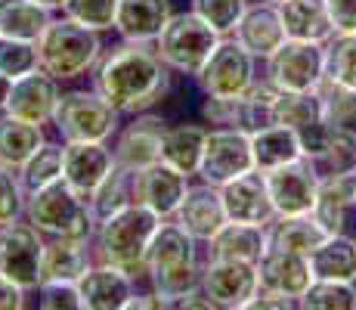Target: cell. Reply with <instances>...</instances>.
Wrapping results in <instances>:
<instances>
[{"label":"cell","instance_id":"6da1fadb","mask_svg":"<svg viewBox=\"0 0 356 310\" xmlns=\"http://www.w3.org/2000/svg\"><path fill=\"white\" fill-rule=\"evenodd\" d=\"M177 75L164 65L155 44H136V40H118L106 47L90 72V84L118 109L121 115H140L164 106L174 91Z\"/></svg>","mask_w":356,"mask_h":310},{"label":"cell","instance_id":"7a4b0ae2","mask_svg":"<svg viewBox=\"0 0 356 310\" xmlns=\"http://www.w3.org/2000/svg\"><path fill=\"white\" fill-rule=\"evenodd\" d=\"M202 248L204 245L189 236L174 217L161 220L152 248H149L146 282L159 298L168 301V307H174L180 298H186L189 292L202 286Z\"/></svg>","mask_w":356,"mask_h":310},{"label":"cell","instance_id":"3957f363","mask_svg":"<svg viewBox=\"0 0 356 310\" xmlns=\"http://www.w3.org/2000/svg\"><path fill=\"white\" fill-rule=\"evenodd\" d=\"M161 226V217L152 208L134 202L127 208H121L118 215L106 217L93 230V254L102 264H112L118 270H124L127 277L136 282L146 279L149 270V248Z\"/></svg>","mask_w":356,"mask_h":310},{"label":"cell","instance_id":"277c9868","mask_svg":"<svg viewBox=\"0 0 356 310\" xmlns=\"http://www.w3.org/2000/svg\"><path fill=\"white\" fill-rule=\"evenodd\" d=\"M102 34L78 25L68 16H53V22L47 25V31L38 38V56L40 68L50 72L56 81L72 84L81 81L97 68V62L102 56Z\"/></svg>","mask_w":356,"mask_h":310},{"label":"cell","instance_id":"5b68a950","mask_svg":"<svg viewBox=\"0 0 356 310\" xmlns=\"http://www.w3.org/2000/svg\"><path fill=\"white\" fill-rule=\"evenodd\" d=\"M124 115L97 87H68L59 96L53 127L63 143H112Z\"/></svg>","mask_w":356,"mask_h":310},{"label":"cell","instance_id":"8992f818","mask_svg":"<svg viewBox=\"0 0 356 310\" xmlns=\"http://www.w3.org/2000/svg\"><path fill=\"white\" fill-rule=\"evenodd\" d=\"M25 220L38 226L47 239H93V230H97L90 202L84 196H78L65 180L29 192L25 196Z\"/></svg>","mask_w":356,"mask_h":310},{"label":"cell","instance_id":"52a82bcc","mask_svg":"<svg viewBox=\"0 0 356 310\" xmlns=\"http://www.w3.org/2000/svg\"><path fill=\"white\" fill-rule=\"evenodd\" d=\"M217 44H220V34L193 10L174 13L168 19V25L161 29V34L155 38V50L164 59V65L189 81L202 72V65L208 62Z\"/></svg>","mask_w":356,"mask_h":310},{"label":"cell","instance_id":"ba28073f","mask_svg":"<svg viewBox=\"0 0 356 310\" xmlns=\"http://www.w3.org/2000/svg\"><path fill=\"white\" fill-rule=\"evenodd\" d=\"M264 78L282 93L319 91L325 81V44L289 38L264 62Z\"/></svg>","mask_w":356,"mask_h":310},{"label":"cell","instance_id":"9c48e42d","mask_svg":"<svg viewBox=\"0 0 356 310\" xmlns=\"http://www.w3.org/2000/svg\"><path fill=\"white\" fill-rule=\"evenodd\" d=\"M260 78V62L238 44L236 38H220L214 53L195 75V87L202 96H242Z\"/></svg>","mask_w":356,"mask_h":310},{"label":"cell","instance_id":"30bf717a","mask_svg":"<svg viewBox=\"0 0 356 310\" xmlns=\"http://www.w3.org/2000/svg\"><path fill=\"white\" fill-rule=\"evenodd\" d=\"M254 171V153H251V134L242 127H208L198 162V180L211 186H223L236 177Z\"/></svg>","mask_w":356,"mask_h":310},{"label":"cell","instance_id":"8fae6325","mask_svg":"<svg viewBox=\"0 0 356 310\" xmlns=\"http://www.w3.org/2000/svg\"><path fill=\"white\" fill-rule=\"evenodd\" d=\"M47 236L25 217L0 226V273L19 282L25 292H38Z\"/></svg>","mask_w":356,"mask_h":310},{"label":"cell","instance_id":"7c38bea8","mask_svg":"<svg viewBox=\"0 0 356 310\" xmlns=\"http://www.w3.org/2000/svg\"><path fill=\"white\" fill-rule=\"evenodd\" d=\"M164 130H168V118L161 112H140V115H127L121 121L118 134L112 137V153L115 164L127 171H143L149 164L161 162V143H164Z\"/></svg>","mask_w":356,"mask_h":310},{"label":"cell","instance_id":"4fadbf2b","mask_svg":"<svg viewBox=\"0 0 356 310\" xmlns=\"http://www.w3.org/2000/svg\"><path fill=\"white\" fill-rule=\"evenodd\" d=\"M266 189H270L273 208L279 215H310L319 196V168L307 155L294 158V162L282 164V168L266 171Z\"/></svg>","mask_w":356,"mask_h":310},{"label":"cell","instance_id":"5bb4252c","mask_svg":"<svg viewBox=\"0 0 356 310\" xmlns=\"http://www.w3.org/2000/svg\"><path fill=\"white\" fill-rule=\"evenodd\" d=\"M59 96H63V81H56L44 68H34V72L6 84V96H3L0 112L16 115V118H25L44 127V124H53Z\"/></svg>","mask_w":356,"mask_h":310},{"label":"cell","instance_id":"9a60e30c","mask_svg":"<svg viewBox=\"0 0 356 310\" xmlns=\"http://www.w3.org/2000/svg\"><path fill=\"white\" fill-rule=\"evenodd\" d=\"M202 288L211 295L217 310H248L260 288V270L251 261H217L204 258Z\"/></svg>","mask_w":356,"mask_h":310},{"label":"cell","instance_id":"2e32d148","mask_svg":"<svg viewBox=\"0 0 356 310\" xmlns=\"http://www.w3.org/2000/svg\"><path fill=\"white\" fill-rule=\"evenodd\" d=\"M115 171L112 143H65L63 149V180L78 196L90 202L99 183Z\"/></svg>","mask_w":356,"mask_h":310},{"label":"cell","instance_id":"e0dca14e","mask_svg":"<svg viewBox=\"0 0 356 310\" xmlns=\"http://www.w3.org/2000/svg\"><path fill=\"white\" fill-rule=\"evenodd\" d=\"M232 38L245 47L257 62H266L279 47L289 40L282 25V16H279V3H270V0H251L248 10L242 13Z\"/></svg>","mask_w":356,"mask_h":310},{"label":"cell","instance_id":"ac0fdd59","mask_svg":"<svg viewBox=\"0 0 356 310\" xmlns=\"http://www.w3.org/2000/svg\"><path fill=\"white\" fill-rule=\"evenodd\" d=\"M220 196H223L227 217L236 220V224L270 226L276 220V208H273L270 189H266V177L260 171H248V174L223 183Z\"/></svg>","mask_w":356,"mask_h":310},{"label":"cell","instance_id":"d6986e66","mask_svg":"<svg viewBox=\"0 0 356 310\" xmlns=\"http://www.w3.org/2000/svg\"><path fill=\"white\" fill-rule=\"evenodd\" d=\"M193 177H186L183 171L170 168L168 162H155L149 168L136 171V202L152 208L161 220H170L180 208V202L186 199Z\"/></svg>","mask_w":356,"mask_h":310},{"label":"cell","instance_id":"ffe728a7","mask_svg":"<svg viewBox=\"0 0 356 310\" xmlns=\"http://www.w3.org/2000/svg\"><path fill=\"white\" fill-rule=\"evenodd\" d=\"M174 220L189 233L198 242H208V239L217 236L223 224H227V208H223V196H220V186H211L204 180H198L189 186L186 199L180 202Z\"/></svg>","mask_w":356,"mask_h":310},{"label":"cell","instance_id":"44dd1931","mask_svg":"<svg viewBox=\"0 0 356 310\" xmlns=\"http://www.w3.org/2000/svg\"><path fill=\"white\" fill-rule=\"evenodd\" d=\"M81 307L84 310H124L130 295L136 292V279L112 264H97L78 279Z\"/></svg>","mask_w":356,"mask_h":310},{"label":"cell","instance_id":"7402d4cb","mask_svg":"<svg viewBox=\"0 0 356 310\" xmlns=\"http://www.w3.org/2000/svg\"><path fill=\"white\" fill-rule=\"evenodd\" d=\"M257 270H260V288L282 292L294 301H300V295L313 282L310 258L298 251H282V248H266L264 258L257 261Z\"/></svg>","mask_w":356,"mask_h":310},{"label":"cell","instance_id":"603a6c76","mask_svg":"<svg viewBox=\"0 0 356 310\" xmlns=\"http://www.w3.org/2000/svg\"><path fill=\"white\" fill-rule=\"evenodd\" d=\"M174 16L170 0H118L115 13V34L121 40H136V44H155V38Z\"/></svg>","mask_w":356,"mask_h":310},{"label":"cell","instance_id":"cb8c5ba5","mask_svg":"<svg viewBox=\"0 0 356 310\" xmlns=\"http://www.w3.org/2000/svg\"><path fill=\"white\" fill-rule=\"evenodd\" d=\"M270 248V236H266V226L254 224H227L217 230L214 239L204 242V258H217V261H251L257 264L264 258V251Z\"/></svg>","mask_w":356,"mask_h":310},{"label":"cell","instance_id":"d4e9b609","mask_svg":"<svg viewBox=\"0 0 356 310\" xmlns=\"http://www.w3.org/2000/svg\"><path fill=\"white\" fill-rule=\"evenodd\" d=\"M97 264L90 239H65L53 236L44 245V264H40V282L44 279H63L78 282L90 267Z\"/></svg>","mask_w":356,"mask_h":310},{"label":"cell","instance_id":"484cf974","mask_svg":"<svg viewBox=\"0 0 356 310\" xmlns=\"http://www.w3.org/2000/svg\"><path fill=\"white\" fill-rule=\"evenodd\" d=\"M356 202V174H338V177H323L319 180V196L310 215L323 224V230L332 233H347L350 215Z\"/></svg>","mask_w":356,"mask_h":310},{"label":"cell","instance_id":"4316f807","mask_svg":"<svg viewBox=\"0 0 356 310\" xmlns=\"http://www.w3.org/2000/svg\"><path fill=\"white\" fill-rule=\"evenodd\" d=\"M279 16H282L285 34L294 40H319V44H325L334 34L325 0H282Z\"/></svg>","mask_w":356,"mask_h":310},{"label":"cell","instance_id":"83f0119b","mask_svg":"<svg viewBox=\"0 0 356 310\" xmlns=\"http://www.w3.org/2000/svg\"><path fill=\"white\" fill-rule=\"evenodd\" d=\"M204 137H208V127L198 124V121L168 124V130H164V143H161V162H168L170 168L183 171L186 177H195L198 162H202Z\"/></svg>","mask_w":356,"mask_h":310},{"label":"cell","instance_id":"f1b7e54d","mask_svg":"<svg viewBox=\"0 0 356 310\" xmlns=\"http://www.w3.org/2000/svg\"><path fill=\"white\" fill-rule=\"evenodd\" d=\"M251 153H254V171L266 174V171L300 158L304 149H300L298 130L285 127V124H266L251 134Z\"/></svg>","mask_w":356,"mask_h":310},{"label":"cell","instance_id":"f546056e","mask_svg":"<svg viewBox=\"0 0 356 310\" xmlns=\"http://www.w3.org/2000/svg\"><path fill=\"white\" fill-rule=\"evenodd\" d=\"M313 279H338L356 282V236L350 233H332L310 254Z\"/></svg>","mask_w":356,"mask_h":310},{"label":"cell","instance_id":"4dcf8cb0","mask_svg":"<svg viewBox=\"0 0 356 310\" xmlns=\"http://www.w3.org/2000/svg\"><path fill=\"white\" fill-rule=\"evenodd\" d=\"M47 140L44 127L31 124L16 115L0 112V164L10 171H19L29 158L40 149V143Z\"/></svg>","mask_w":356,"mask_h":310},{"label":"cell","instance_id":"1f68e13d","mask_svg":"<svg viewBox=\"0 0 356 310\" xmlns=\"http://www.w3.org/2000/svg\"><path fill=\"white\" fill-rule=\"evenodd\" d=\"M270 248H282V251H298L310 258L319 248V242L328 236L313 215H279L266 226Z\"/></svg>","mask_w":356,"mask_h":310},{"label":"cell","instance_id":"d6a6232c","mask_svg":"<svg viewBox=\"0 0 356 310\" xmlns=\"http://www.w3.org/2000/svg\"><path fill=\"white\" fill-rule=\"evenodd\" d=\"M310 162L316 164L323 177L356 174V130L328 121L323 140H319L316 153L310 155Z\"/></svg>","mask_w":356,"mask_h":310},{"label":"cell","instance_id":"836d02e7","mask_svg":"<svg viewBox=\"0 0 356 310\" xmlns=\"http://www.w3.org/2000/svg\"><path fill=\"white\" fill-rule=\"evenodd\" d=\"M53 22V13L34 0H0V34L19 40H34Z\"/></svg>","mask_w":356,"mask_h":310},{"label":"cell","instance_id":"e575fe53","mask_svg":"<svg viewBox=\"0 0 356 310\" xmlns=\"http://www.w3.org/2000/svg\"><path fill=\"white\" fill-rule=\"evenodd\" d=\"M136 202V171H127L121 164H115V171L99 183V189L90 196V211L93 220H106L118 215L121 208Z\"/></svg>","mask_w":356,"mask_h":310},{"label":"cell","instance_id":"d590c367","mask_svg":"<svg viewBox=\"0 0 356 310\" xmlns=\"http://www.w3.org/2000/svg\"><path fill=\"white\" fill-rule=\"evenodd\" d=\"M276 100H279V91L260 72V78L251 84V91H245L238 96L236 127L254 134V130L266 127V124H276Z\"/></svg>","mask_w":356,"mask_h":310},{"label":"cell","instance_id":"8d00e7d4","mask_svg":"<svg viewBox=\"0 0 356 310\" xmlns=\"http://www.w3.org/2000/svg\"><path fill=\"white\" fill-rule=\"evenodd\" d=\"M63 149H65V143L44 140L38 153H34L29 162L16 171L19 183H22V189H25V196H29V192L44 189V186H50L56 180H63Z\"/></svg>","mask_w":356,"mask_h":310},{"label":"cell","instance_id":"74e56055","mask_svg":"<svg viewBox=\"0 0 356 310\" xmlns=\"http://www.w3.org/2000/svg\"><path fill=\"white\" fill-rule=\"evenodd\" d=\"M325 121V102L319 91H300V93H282L276 100V124H285L291 130H307L313 124Z\"/></svg>","mask_w":356,"mask_h":310},{"label":"cell","instance_id":"f35d334b","mask_svg":"<svg viewBox=\"0 0 356 310\" xmlns=\"http://www.w3.org/2000/svg\"><path fill=\"white\" fill-rule=\"evenodd\" d=\"M325 81L356 91V31H338L325 40Z\"/></svg>","mask_w":356,"mask_h":310},{"label":"cell","instance_id":"ab89813d","mask_svg":"<svg viewBox=\"0 0 356 310\" xmlns=\"http://www.w3.org/2000/svg\"><path fill=\"white\" fill-rule=\"evenodd\" d=\"M300 310H356V282L313 279L310 288L300 295Z\"/></svg>","mask_w":356,"mask_h":310},{"label":"cell","instance_id":"60d3db41","mask_svg":"<svg viewBox=\"0 0 356 310\" xmlns=\"http://www.w3.org/2000/svg\"><path fill=\"white\" fill-rule=\"evenodd\" d=\"M40 68L38 56V44L34 40H19V38H6L0 34V78L3 81H16L22 75Z\"/></svg>","mask_w":356,"mask_h":310},{"label":"cell","instance_id":"b9f144b4","mask_svg":"<svg viewBox=\"0 0 356 310\" xmlns=\"http://www.w3.org/2000/svg\"><path fill=\"white\" fill-rule=\"evenodd\" d=\"M251 0H189V10L198 13L220 38H229L236 31L242 13L248 10Z\"/></svg>","mask_w":356,"mask_h":310},{"label":"cell","instance_id":"7bdbcfd3","mask_svg":"<svg viewBox=\"0 0 356 310\" xmlns=\"http://www.w3.org/2000/svg\"><path fill=\"white\" fill-rule=\"evenodd\" d=\"M115 13H118V0H65L63 6V16L99 34L115 31Z\"/></svg>","mask_w":356,"mask_h":310},{"label":"cell","instance_id":"ee69618b","mask_svg":"<svg viewBox=\"0 0 356 310\" xmlns=\"http://www.w3.org/2000/svg\"><path fill=\"white\" fill-rule=\"evenodd\" d=\"M319 93H323V102H325V118L332 124L356 130V91L332 84V81H323Z\"/></svg>","mask_w":356,"mask_h":310},{"label":"cell","instance_id":"f6af8a7d","mask_svg":"<svg viewBox=\"0 0 356 310\" xmlns=\"http://www.w3.org/2000/svg\"><path fill=\"white\" fill-rule=\"evenodd\" d=\"M38 307L40 310H84L81 307L78 282L44 279L38 286Z\"/></svg>","mask_w":356,"mask_h":310},{"label":"cell","instance_id":"bcb514c9","mask_svg":"<svg viewBox=\"0 0 356 310\" xmlns=\"http://www.w3.org/2000/svg\"><path fill=\"white\" fill-rule=\"evenodd\" d=\"M19 217H25V189L16 171L0 164V226Z\"/></svg>","mask_w":356,"mask_h":310},{"label":"cell","instance_id":"7dc6e473","mask_svg":"<svg viewBox=\"0 0 356 310\" xmlns=\"http://www.w3.org/2000/svg\"><path fill=\"white\" fill-rule=\"evenodd\" d=\"M328 16H332L334 34L338 31H356V0H325Z\"/></svg>","mask_w":356,"mask_h":310},{"label":"cell","instance_id":"c3c4849f","mask_svg":"<svg viewBox=\"0 0 356 310\" xmlns=\"http://www.w3.org/2000/svg\"><path fill=\"white\" fill-rule=\"evenodd\" d=\"M294 307H298V301L282 292H273V288H257V295L248 304V310H294Z\"/></svg>","mask_w":356,"mask_h":310},{"label":"cell","instance_id":"681fc988","mask_svg":"<svg viewBox=\"0 0 356 310\" xmlns=\"http://www.w3.org/2000/svg\"><path fill=\"white\" fill-rule=\"evenodd\" d=\"M29 292H25L19 282L6 279L3 273H0V310H22L25 304H29Z\"/></svg>","mask_w":356,"mask_h":310},{"label":"cell","instance_id":"f907efd6","mask_svg":"<svg viewBox=\"0 0 356 310\" xmlns=\"http://www.w3.org/2000/svg\"><path fill=\"white\" fill-rule=\"evenodd\" d=\"M136 307H152V310H161V307H168V301L159 298V295L149 288V292H140L136 288L134 295H130V301H127V307L124 310H136Z\"/></svg>","mask_w":356,"mask_h":310},{"label":"cell","instance_id":"816d5d0a","mask_svg":"<svg viewBox=\"0 0 356 310\" xmlns=\"http://www.w3.org/2000/svg\"><path fill=\"white\" fill-rule=\"evenodd\" d=\"M34 3H40V6H47L50 13H63V6H65V0H34Z\"/></svg>","mask_w":356,"mask_h":310},{"label":"cell","instance_id":"f5cc1de1","mask_svg":"<svg viewBox=\"0 0 356 310\" xmlns=\"http://www.w3.org/2000/svg\"><path fill=\"white\" fill-rule=\"evenodd\" d=\"M6 84H10V81H3V78H0V106H3V96H6Z\"/></svg>","mask_w":356,"mask_h":310},{"label":"cell","instance_id":"db71d44e","mask_svg":"<svg viewBox=\"0 0 356 310\" xmlns=\"http://www.w3.org/2000/svg\"><path fill=\"white\" fill-rule=\"evenodd\" d=\"M270 3H282V0H270Z\"/></svg>","mask_w":356,"mask_h":310},{"label":"cell","instance_id":"11a10c76","mask_svg":"<svg viewBox=\"0 0 356 310\" xmlns=\"http://www.w3.org/2000/svg\"><path fill=\"white\" fill-rule=\"evenodd\" d=\"M353 211H356V202H353Z\"/></svg>","mask_w":356,"mask_h":310}]
</instances>
